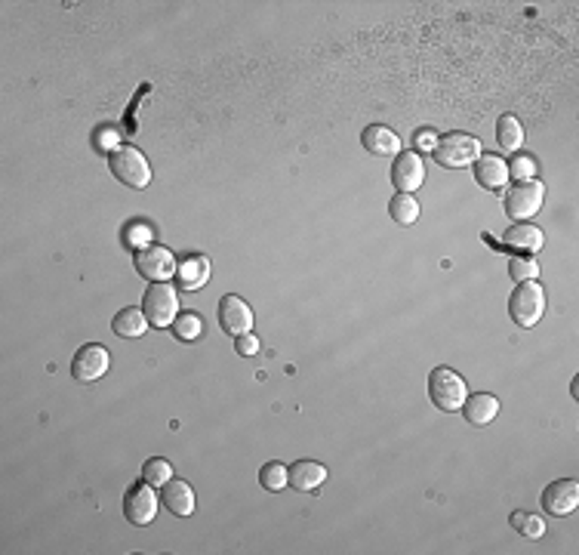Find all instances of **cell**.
Segmentation results:
<instances>
[{
  "label": "cell",
  "mask_w": 579,
  "mask_h": 555,
  "mask_svg": "<svg viewBox=\"0 0 579 555\" xmlns=\"http://www.w3.org/2000/svg\"><path fill=\"white\" fill-rule=\"evenodd\" d=\"M509 315L518 327H537V321L546 315V291L539 281H521L509 297Z\"/></svg>",
  "instance_id": "obj_1"
},
{
  "label": "cell",
  "mask_w": 579,
  "mask_h": 555,
  "mask_svg": "<svg viewBox=\"0 0 579 555\" xmlns=\"http://www.w3.org/2000/svg\"><path fill=\"white\" fill-rule=\"evenodd\" d=\"M432 155H434V161H438L441 167L462 170V167H468V164H475L477 157H481V142H477L475 136H466V133H447V136H441V139L434 142Z\"/></svg>",
  "instance_id": "obj_2"
},
{
  "label": "cell",
  "mask_w": 579,
  "mask_h": 555,
  "mask_svg": "<svg viewBox=\"0 0 579 555\" xmlns=\"http://www.w3.org/2000/svg\"><path fill=\"white\" fill-rule=\"evenodd\" d=\"M108 167H111L114 176H118L124 185H129V189H148L151 167H148V157H145L139 148L118 146L111 155H108Z\"/></svg>",
  "instance_id": "obj_3"
},
{
  "label": "cell",
  "mask_w": 579,
  "mask_h": 555,
  "mask_svg": "<svg viewBox=\"0 0 579 555\" xmlns=\"http://www.w3.org/2000/svg\"><path fill=\"white\" fill-rule=\"evenodd\" d=\"M142 312L151 327H170L179 315V297L166 281H155L142 297Z\"/></svg>",
  "instance_id": "obj_4"
},
{
  "label": "cell",
  "mask_w": 579,
  "mask_h": 555,
  "mask_svg": "<svg viewBox=\"0 0 579 555\" xmlns=\"http://www.w3.org/2000/svg\"><path fill=\"white\" fill-rule=\"evenodd\" d=\"M429 398L441 410H459L462 401L468 398L466 380L456 371H450V367H434L429 373Z\"/></svg>",
  "instance_id": "obj_5"
},
{
  "label": "cell",
  "mask_w": 579,
  "mask_h": 555,
  "mask_svg": "<svg viewBox=\"0 0 579 555\" xmlns=\"http://www.w3.org/2000/svg\"><path fill=\"white\" fill-rule=\"evenodd\" d=\"M542 198H546V185L539 179H524V183H515L509 192H505V213L509 219H530V216L539 213Z\"/></svg>",
  "instance_id": "obj_6"
},
{
  "label": "cell",
  "mask_w": 579,
  "mask_h": 555,
  "mask_svg": "<svg viewBox=\"0 0 579 555\" xmlns=\"http://www.w3.org/2000/svg\"><path fill=\"white\" fill-rule=\"evenodd\" d=\"M157 494H155V485H148V481H136L133 488L124 494V515L129 524H136V528H145V524H151L157 518Z\"/></svg>",
  "instance_id": "obj_7"
},
{
  "label": "cell",
  "mask_w": 579,
  "mask_h": 555,
  "mask_svg": "<svg viewBox=\"0 0 579 555\" xmlns=\"http://www.w3.org/2000/svg\"><path fill=\"white\" fill-rule=\"evenodd\" d=\"M108 364H111V355H108L105 345L86 343L71 358V377L77 383H96V380H102L108 373Z\"/></svg>",
  "instance_id": "obj_8"
},
{
  "label": "cell",
  "mask_w": 579,
  "mask_h": 555,
  "mask_svg": "<svg viewBox=\"0 0 579 555\" xmlns=\"http://www.w3.org/2000/svg\"><path fill=\"white\" fill-rule=\"evenodd\" d=\"M133 263H136V272H139L142 278H148L151 284L155 281H166L176 275V259L166 247H157V244H148V247L136 250L133 254Z\"/></svg>",
  "instance_id": "obj_9"
},
{
  "label": "cell",
  "mask_w": 579,
  "mask_h": 555,
  "mask_svg": "<svg viewBox=\"0 0 579 555\" xmlns=\"http://www.w3.org/2000/svg\"><path fill=\"white\" fill-rule=\"evenodd\" d=\"M425 179V164L416 151H407V155H395L392 164V185L401 194H414Z\"/></svg>",
  "instance_id": "obj_10"
},
{
  "label": "cell",
  "mask_w": 579,
  "mask_h": 555,
  "mask_svg": "<svg viewBox=\"0 0 579 555\" xmlns=\"http://www.w3.org/2000/svg\"><path fill=\"white\" fill-rule=\"evenodd\" d=\"M579 503V485L574 479H558L542 491V509L548 515H570Z\"/></svg>",
  "instance_id": "obj_11"
},
{
  "label": "cell",
  "mask_w": 579,
  "mask_h": 555,
  "mask_svg": "<svg viewBox=\"0 0 579 555\" xmlns=\"http://www.w3.org/2000/svg\"><path fill=\"white\" fill-rule=\"evenodd\" d=\"M219 324H222V330H226V334H231L237 340V336L250 334L253 309L241 297L228 293V297H222V302H219Z\"/></svg>",
  "instance_id": "obj_12"
},
{
  "label": "cell",
  "mask_w": 579,
  "mask_h": 555,
  "mask_svg": "<svg viewBox=\"0 0 579 555\" xmlns=\"http://www.w3.org/2000/svg\"><path fill=\"white\" fill-rule=\"evenodd\" d=\"M324 481H327V466L315 463V460H299V463H293L287 470V485L293 488V491H315V488H321Z\"/></svg>",
  "instance_id": "obj_13"
},
{
  "label": "cell",
  "mask_w": 579,
  "mask_h": 555,
  "mask_svg": "<svg viewBox=\"0 0 579 555\" xmlns=\"http://www.w3.org/2000/svg\"><path fill=\"white\" fill-rule=\"evenodd\" d=\"M475 179L481 189H490V192L503 189L509 183V164L496 155H481L475 161Z\"/></svg>",
  "instance_id": "obj_14"
},
{
  "label": "cell",
  "mask_w": 579,
  "mask_h": 555,
  "mask_svg": "<svg viewBox=\"0 0 579 555\" xmlns=\"http://www.w3.org/2000/svg\"><path fill=\"white\" fill-rule=\"evenodd\" d=\"M361 146L370 151V155H379V157L401 155V136H397L395 130L382 127V124H373L361 133Z\"/></svg>",
  "instance_id": "obj_15"
},
{
  "label": "cell",
  "mask_w": 579,
  "mask_h": 555,
  "mask_svg": "<svg viewBox=\"0 0 579 555\" xmlns=\"http://www.w3.org/2000/svg\"><path fill=\"white\" fill-rule=\"evenodd\" d=\"M161 500H164V506L170 509L173 515H179V518H188V515L194 513V506H198L192 485H188V481H179V479H170V481H166Z\"/></svg>",
  "instance_id": "obj_16"
},
{
  "label": "cell",
  "mask_w": 579,
  "mask_h": 555,
  "mask_svg": "<svg viewBox=\"0 0 579 555\" xmlns=\"http://www.w3.org/2000/svg\"><path fill=\"white\" fill-rule=\"evenodd\" d=\"M176 281L185 291H200L209 281V259L200 254H188L183 263L176 265Z\"/></svg>",
  "instance_id": "obj_17"
},
{
  "label": "cell",
  "mask_w": 579,
  "mask_h": 555,
  "mask_svg": "<svg viewBox=\"0 0 579 555\" xmlns=\"http://www.w3.org/2000/svg\"><path fill=\"white\" fill-rule=\"evenodd\" d=\"M459 410H462V416L472 423V426H487V423L496 420L499 401L494 398V395H487V392H477V395H468V398L462 401Z\"/></svg>",
  "instance_id": "obj_18"
},
{
  "label": "cell",
  "mask_w": 579,
  "mask_h": 555,
  "mask_svg": "<svg viewBox=\"0 0 579 555\" xmlns=\"http://www.w3.org/2000/svg\"><path fill=\"white\" fill-rule=\"evenodd\" d=\"M503 244L512 250H521V254H537L542 244H546V235H542V228L527 226L524 222V226H512L509 232H505Z\"/></svg>",
  "instance_id": "obj_19"
},
{
  "label": "cell",
  "mask_w": 579,
  "mask_h": 555,
  "mask_svg": "<svg viewBox=\"0 0 579 555\" xmlns=\"http://www.w3.org/2000/svg\"><path fill=\"white\" fill-rule=\"evenodd\" d=\"M111 327H114V334H118V336H127V340H136V336H142L145 330L151 327V324H148V318H145L142 309L129 306V309H120V312L114 315Z\"/></svg>",
  "instance_id": "obj_20"
},
{
  "label": "cell",
  "mask_w": 579,
  "mask_h": 555,
  "mask_svg": "<svg viewBox=\"0 0 579 555\" xmlns=\"http://www.w3.org/2000/svg\"><path fill=\"white\" fill-rule=\"evenodd\" d=\"M496 142L503 151H518L524 146V127H521V121L515 114H503V118L496 121Z\"/></svg>",
  "instance_id": "obj_21"
},
{
  "label": "cell",
  "mask_w": 579,
  "mask_h": 555,
  "mask_svg": "<svg viewBox=\"0 0 579 555\" xmlns=\"http://www.w3.org/2000/svg\"><path fill=\"white\" fill-rule=\"evenodd\" d=\"M388 213H392V219L397 226H414L419 219V204L414 194H401L397 192L392 201H388Z\"/></svg>",
  "instance_id": "obj_22"
},
{
  "label": "cell",
  "mask_w": 579,
  "mask_h": 555,
  "mask_svg": "<svg viewBox=\"0 0 579 555\" xmlns=\"http://www.w3.org/2000/svg\"><path fill=\"white\" fill-rule=\"evenodd\" d=\"M173 336L183 343H194L200 340V334H204V321H200V315L194 312H185V315H176V321L170 324Z\"/></svg>",
  "instance_id": "obj_23"
},
{
  "label": "cell",
  "mask_w": 579,
  "mask_h": 555,
  "mask_svg": "<svg viewBox=\"0 0 579 555\" xmlns=\"http://www.w3.org/2000/svg\"><path fill=\"white\" fill-rule=\"evenodd\" d=\"M512 528L518 531V534H524L527 540H539L546 534V522H542L539 515H530V513H512Z\"/></svg>",
  "instance_id": "obj_24"
},
{
  "label": "cell",
  "mask_w": 579,
  "mask_h": 555,
  "mask_svg": "<svg viewBox=\"0 0 579 555\" xmlns=\"http://www.w3.org/2000/svg\"><path fill=\"white\" fill-rule=\"evenodd\" d=\"M142 479L148 481V485H155V488H164L166 481L173 479V466L166 463L164 457L145 460V466H142Z\"/></svg>",
  "instance_id": "obj_25"
},
{
  "label": "cell",
  "mask_w": 579,
  "mask_h": 555,
  "mask_svg": "<svg viewBox=\"0 0 579 555\" xmlns=\"http://www.w3.org/2000/svg\"><path fill=\"white\" fill-rule=\"evenodd\" d=\"M259 481H263L265 491H284L287 488V466L284 463H265L263 472H259Z\"/></svg>",
  "instance_id": "obj_26"
},
{
  "label": "cell",
  "mask_w": 579,
  "mask_h": 555,
  "mask_svg": "<svg viewBox=\"0 0 579 555\" xmlns=\"http://www.w3.org/2000/svg\"><path fill=\"white\" fill-rule=\"evenodd\" d=\"M509 275L515 281H537L539 278V263L533 256L521 254L509 263Z\"/></svg>",
  "instance_id": "obj_27"
},
{
  "label": "cell",
  "mask_w": 579,
  "mask_h": 555,
  "mask_svg": "<svg viewBox=\"0 0 579 555\" xmlns=\"http://www.w3.org/2000/svg\"><path fill=\"white\" fill-rule=\"evenodd\" d=\"M151 226L148 222H139V219H133L127 226V232H124V244L127 247H133V250H142V247H148L151 244Z\"/></svg>",
  "instance_id": "obj_28"
},
{
  "label": "cell",
  "mask_w": 579,
  "mask_h": 555,
  "mask_svg": "<svg viewBox=\"0 0 579 555\" xmlns=\"http://www.w3.org/2000/svg\"><path fill=\"white\" fill-rule=\"evenodd\" d=\"M509 179H518V183H524V179H537V164H533L527 155H518L509 167Z\"/></svg>",
  "instance_id": "obj_29"
},
{
  "label": "cell",
  "mask_w": 579,
  "mask_h": 555,
  "mask_svg": "<svg viewBox=\"0 0 579 555\" xmlns=\"http://www.w3.org/2000/svg\"><path fill=\"white\" fill-rule=\"evenodd\" d=\"M235 349L241 352V355L250 358V355H256V352H259V340L253 334H244V336H237V340H235Z\"/></svg>",
  "instance_id": "obj_30"
},
{
  "label": "cell",
  "mask_w": 579,
  "mask_h": 555,
  "mask_svg": "<svg viewBox=\"0 0 579 555\" xmlns=\"http://www.w3.org/2000/svg\"><path fill=\"white\" fill-rule=\"evenodd\" d=\"M434 142H438V136H434L432 130H423V133L416 136L414 146H416V151H432V148H434Z\"/></svg>",
  "instance_id": "obj_31"
}]
</instances>
